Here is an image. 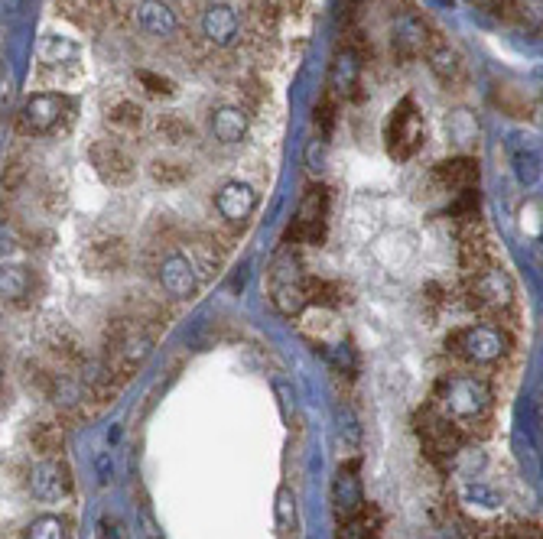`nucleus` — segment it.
I'll return each instance as SVG.
<instances>
[{
  "label": "nucleus",
  "mask_w": 543,
  "mask_h": 539,
  "mask_svg": "<svg viewBox=\"0 0 543 539\" xmlns=\"http://www.w3.org/2000/svg\"><path fill=\"white\" fill-rule=\"evenodd\" d=\"M430 400L452 423H459L475 445L495 436V406H498V377L485 371H446L433 380Z\"/></svg>",
  "instance_id": "obj_1"
},
{
  "label": "nucleus",
  "mask_w": 543,
  "mask_h": 539,
  "mask_svg": "<svg viewBox=\"0 0 543 539\" xmlns=\"http://www.w3.org/2000/svg\"><path fill=\"white\" fill-rule=\"evenodd\" d=\"M413 436H417L423 458L430 462L439 475L459 471V462L475 449L472 436L459 423L439 410L433 400H426L417 413H413Z\"/></svg>",
  "instance_id": "obj_2"
},
{
  "label": "nucleus",
  "mask_w": 543,
  "mask_h": 539,
  "mask_svg": "<svg viewBox=\"0 0 543 539\" xmlns=\"http://www.w3.org/2000/svg\"><path fill=\"white\" fill-rule=\"evenodd\" d=\"M75 121V101L66 91H40L27 98V104L17 114V130L27 137H56L69 134Z\"/></svg>",
  "instance_id": "obj_3"
},
{
  "label": "nucleus",
  "mask_w": 543,
  "mask_h": 539,
  "mask_svg": "<svg viewBox=\"0 0 543 539\" xmlns=\"http://www.w3.org/2000/svg\"><path fill=\"white\" fill-rule=\"evenodd\" d=\"M426 143V121L413 95L400 98L384 121V147L394 163H410Z\"/></svg>",
  "instance_id": "obj_4"
},
{
  "label": "nucleus",
  "mask_w": 543,
  "mask_h": 539,
  "mask_svg": "<svg viewBox=\"0 0 543 539\" xmlns=\"http://www.w3.org/2000/svg\"><path fill=\"white\" fill-rule=\"evenodd\" d=\"M88 160H92L98 179L111 189H127L137 179V160L114 140H95L88 147Z\"/></svg>",
  "instance_id": "obj_5"
},
{
  "label": "nucleus",
  "mask_w": 543,
  "mask_h": 539,
  "mask_svg": "<svg viewBox=\"0 0 543 539\" xmlns=\"http://www.w3.org/2000/svg\"><path fill=\"white\" fill-rule=\"evenodd\" d=\"M40 341L49 358L56 361L59 371H75V367H85V348L79 335H75V328L62 319H46L40 325Z\"/></svg>",
  "instance_id": "obj_6"
},
{
  "label": "nucleus",
  "mask_w": 543,
  "mask_h": 539,
  "mask_svg": "<svg viewBox=\"0 0 543 539\" xmlns=\"http://www.w3.org/2000/svg\"><path fill=\"white\" fill-rule=\"evenodd\" d=\"M199 39L212 49H231L241 39V20L228 0L205 4L199 13Z\"/></svg>",
  "instance_id": "obj_7"
},
{
  "label": "nucleus",
  "mask_w": 543,
  "mask_h": 539,
  "mask_svg": "<svg viewBox=\"0 0 543 539\" xmlns=\"http://www.w3.org/2000/svg\"><path fill=\"white\" fill-rule=\"evenodd\" d=\"M257 205H261V195H257L248 182L231 179L215 192V212L231 231H244V225H248L251 215L257 212Z\"/></svg>",
  "instance_id": "obj_8"
},
{
  "label": "nucleus",
  "mask_w": 543,
  "mask_h": 539,
  "mask_svg": "<svg viewBox=\"0 0 543 539\" xmlns=\"http://www.w3.org/2000/svg\"><path fill=\"white\" fill-rule=\"evenodd\" d=\"M238 238V231H196L189 234V254H192V264H196L199 276L202 280H209V276H215L218 270L225 267L228 260V251H231V241Z\"/></svg>",
  "instance_id": "obj_9"
},
{
  "label": "nucleus",
  "mask_w": 543,
  "mask_h": 539,
  "mask_svg": "<svg viewBox=\"0 0 543 539\" xmlns=\"http://www.w3.org/2000/svg\"><path fill=\"white\" fill-rule=\"evenodd\" d=\"M478 179H482V169H478V160L469 153H456V156H449V160H439L430 169V186L439 195L478 189Z\"/></svg>",
  "instance_id": "obj_10"
},
{
  "label": "nucleus",
  "mask_w": 543,
  "mask_h": 539,
  "mask_svg": "<svg viewBox=\"0 0 543 539\" xmlns=\"http://www.w3.org/2000/svg\"><path fill=\"white\" fill-rule=\"evenodd\" d=\"M82 267L95 276L105 273H124L131 267V247L118 234H98L82 247Z\"/></svg>",
  "instance_id": "obj_11"
},
{
  "label": "nucleus",
  "mask_w": 543,
  "mask_h": 539,
  "mask_svg": "<svg viewBox=\"0 0 543 539\" xmlns=\"http://www.w3.org/2000/svg\"><path fill=\"white\" fill-rule=\"evenodd\" d=\"M27 484H30V494L40 504H59L62 497L72 494V471L66 462H59V458H40V462L30 468Z\"/></svg>",
  "instance_id": "obj_12"
},
{
  "label": "nucleus",
  "mask_w": 543,
  "mask_h": 539,
  "mask_svg": "<svg viewBox=\"0 0 543 539\" xmlns=\"http://www.w3.org/2000/svg\"><path fill=\"white\" fill-rule=\"evenodd\" d=\"M436 33L426 26L417 13H404L397 23H394V33H391V52L397 62H413V59H423L426 49L433 46Z\"/></svg>",
  "instance_id": "obj_13"
},
{
  "label": "nucleus",
  "mask_w": 543,
  "mask_h": 539,
  "mask_svg": "<svg viewBox=\"0 0 543 539\" xmlns=\"http://www.w3.org/2000/svg\"><path fill=\"white\" fill-rule=\"evenodd\" d=\"M157 280L163 286V293L170 299H189L196 296L199 289V276H196V264L189 257L170 251L157 267Z\"/></svg>",
  "instance_id": "obj_14"
},
{
  "label": "nucleus",
  "mask_w": 543,
  "mask_h": 539,
  "mask_svg": "<svg viewBox=\"0 0 543 539\" xmlns=\"http://www.w3.org/2000/svg\"><path fill=\"white\" fill-rule=\"evenodd\" d=\"M426 65H430V72L436 75V82L443 85V88H452V91H459L465 82H469V72H465V62L456 49H452L443 36L436 33L433 39V46L426 49Z\"/></svg>",
  "instance_id": "obj_15"
},
{
  "label": "nucleus",
  "mask_w": 543,
  "mask_h": 539,
  "mask_svg": "<svg viewBox=\"0 0 543 539\" xmlns=\"http://www.w3.org/2000/svg\"><path fill=\"white\" fill-rule=\"evenodd\" d=\"M332 510L339 523L358 517L365 510V491H361V478H358V462L342 465L339 475L332 481Z\"/></svg>",
  "instance_id": "obj_16"
},
{
  "label": "nucleus",
  "mask_w": 543,
  "mask_h": 539,
  "mask_svg": "<svg viewBox=\"0 0 543 539\" xmlns=\"http://www.w3.org/2000/svg\"><path fill=\"white\" fill-rule=\"evenodd\" d=\"M134 17L140 30L160 39L179 36V30H183V20H179V13L173 10V4H166V0H140L134 7Z\"/></svg>",
  "instance_id": "obj_17"
},
{
  "label": "nucleus",
  "mask_w": 543,
  "mask_h": 539,
  "mask_svg": "<svg viewBox=\"0 0 543 539\" xmlns=\"http://www.w3.org/2000/svg\"><path fill=\"white\" fill-rule=\"evenodd\" d=\"M361 88V52L352 46H342L335 52L329 69V95L335 98H355Z\"/></svg>",
  "instance_id": "obj_18"
},
{
  "label": "nucleus",
  "mask_w": 543,
  "mask_h": 539,
  "mask_svg": "<svg viewBox=\"0 0 543 539\" xmlns=\"http://www.w3.org/2000/svg\"><path fill=\"white\" fill-rule=\"evenodd\" d=\"M508 156H511L514 176L521 179V186H534L540 179V166H543V150H540L537 137L514 134L508 140Z\"/></svg>",
  "instance_id": "obj_19"
},
{
  "label": "nucleus",
  "mask_w": 543,
  "mask_h": 539,
  "mask_svg": "<svg viewBox=\"0 0 543 539\" xmlns=\"http://www.w3.org/2000/svg\"><path fill=\"white\" fill-rule=\"evenodd\" d=\"M43 293V276L30 267H7L4 273V296L14 309L33 306V299Z\"/></svg>",
  "instance_id": "obj_20"
},
{
  "label": "nucleus",
  "mask_w": 543,
  "mask_h": 539,
  "mask_svg": "<svg viewBox=\"0 0 543 539\" xmlns=\"http://www.w3.org/2000/svg\"><path fill=\"white\" fill-rule=\"evenodd\" d=\"M85 393L92 397L95 403H108L118 397V390L124 384V377L114 371V367L105 361V358H98V361H85Z\"/></svg>",
  "instance_id": "obj_21"
},
{
  "label": "nucleus",
  "mask_w": 543,
  "mask_h": 539,
  "mask_svg": "<svg viewBox=\"0 0 543 539\" xmlns=\"http://www.w3.org/2000/svg\"><path fill=\"white\" fill-rule=\"evenodd\" d=\"M209 134L231 147V143H241L244 134H248V114H244L238 104H222V108H215L212 117H209Z\"/></svg>",
  "instance_id": "obj_22"
},
{
  "label": "nucleus",
  "mask_w": 543,
  "mask_h": 539,
  "mask_svg": "<svg viewBox=\"0 0 543 539\" xmlns=\"http://www.w3.org/2000/svg\"><path fill=\"white\" fill-rule=\"evenodd\" d=\"M303 286H306L309 302H313V306H319V309H339V306H345L348 299H352V296H348L345 283H342V280H332V276L306 273V276H303Z\"/></svg>",
  "instance_id": "obj_23"
},
{
  "label": "nucleus",
  "mask_w": 543,
  "mask_h": 539,
  "mask_svg": "<svg viewBox=\"0 0 543 539\" xmlns=\"http://www.w3.org/2000/svg\"><path fill=\"white\" fill-rule=\"evenodd\" d=\"M105 121L114 134L134 137L144 130V108H140L134 98H114L105 108Z\"/></svg>",
  "instance_id": "obj_24"
},
{
  "label": "nucleus",
  "mask_w": 543,
  "mask_h": 539,
  "mask_svg": "<svg viewBox=\"0 0 543 539\" xmlns=\"http://www.w3.org/2000/svg\"><path fill=\"white\" fill-rule=\"evenodd\" d=\"M235 91H238V98H241V104H244V111H261L264 104H267V98H270V82L264 78V69H244V72H238V78H235Z\"/></svg>",
  "instance_id": "obj_25"
},
{
  "label": "nucleus",
  "mask_w": 543,
  "mask_h": 539,
  "mask_svg": "<svg viewBox=\"0 0 543 539\" xmlns=\"http://www.w3.org/2000/svg\"><path fill=\"white\" fill-rule=\"evenodd\" d=\"M36 52H40V65H72L82 59V46L75 39L56 33H43Z\"/></svg>",
  "instance_id": "obj_26"
},
{
  "label": "nucleus",
  "mask_w": 543,
  "mask_h": 539,
  "mask_svg": "<svg viewBox=\"0 0 543 539\" xmlns=\"http://www.w3.org/2000/svg\"><path fill=\"white\" fill-rule=\"evenodd\" d=\"M30 445L40 458H59L62 445H66V429H62L59 419H40L30 429Z\"/></svg>",
  "instance_id": "obj_27"
},
{
  "label": "nucleus",
  "mask_w": 543,
  "mask_h": 539,
  "mask_svg": "<svg viewBox=\"0 0 543 539\" xmlns=\"http://www.w3.org/2000/svg\"><path fill=\"white\" fill-rule=\"evenodd\" d=\"M381 527H384L381 510L365 504L358 517L339 523V539H381Z\"/></svg>",
  "instance_id": "obj_28"
},
{
  "label": "nucleus",
  "mask_w": 543,
  "mask_h": 539,
  "mask_svg": "<svg viewBox=\"0 0 543 539\" xmlns=\"http://www.w3.org/2000/svg\"><path fill=\"white\" fill-rule=\"evenodd\" d=\"M150 176L163 189H179V186H186V182H189L192 169H189L186 160H176V156H157V160L150 163Z\"/></svg>",
  "instance_id": "obj_29"
},
{
  "label": "nucleus",
  "mask_w": 543,
  "mask_h": 539,
  "mask_svg": "<svg viewBox=\"0 0 543 539\" xmlns=\"http://www.w3.org/2000/svg\"><path fill=\"white\" fill-rule=\"evenodd\" d=\"M274 306L283 312V315H303L313 302H309V296H306V286H303V280H287V283H274Z\"/></svg>",
  "instance_id": "obj_30"
},
{
  "label": "nucleus",
  "mask_w": 543,
  "mask_h": 539,
  "mask_svg": "<svg viewBox=\"0 0 543 539\" xmlns=\"http://www.w3.org/2000/svg\"><path fill=\"white\" fill-rule=\"evenodd\" d=\"M296 221L300 225H319V221H329V189L326 186H309L296 208Z\"/></svg>",
  "instance_id": "obj_31"
},
{
  "label": "nucleus",
  "mask_w": 543,
  "mask_h": 539,
  "mask_svg": "<svg viewBox=\"0 0 543 539\" xmlns=\"http://www.w3.org/2000/svg\"><path fill=\"white\" fill-rule=\"evenodd\" d=\"M157 140L166 143V147H173V150L186 147V143L196 140V127L179 114H163L157 121Z\"/></svg>",
  "instance_id": "obj_32"
},
{
  "label": "nucleus",
  "mask_w": 543,
  "mask_h": 539,
  "mask_svg": "<svg viewBox=\"0 0 543 539\" xmlns=\"http://www.w3.org/2000/svg\"><path fill=\"white\" fill-rule=\"evenodd\" d=\"M23 539H72V523L59 514H43L23 530Z\"/></svg>",
  "instance_id": "obj_33"
},
{
  "label": "nucleus",
  "mask_w": 543,
  "mask_h": 539,
  "mask_svg": "<svg viewBox=\"0 0 543 539\" xmlns=\"http://www.w3.org/2000/svg\"><path fill=\"white\" fill-rule=\"evenodd\" d=\"M335 124H339V104H335V95H322V101L313 108V130L316 140L326 143L332 137Z\"/></svg>",
  "instance_id": "obj_34"
},
{
  "label": "nucleus",
  "mask_w": 543,
  "mask_h": 539,
  "mask_svg": "<svg viewBox=\"0 0 543 539\" xmlns=\"http://www.w3.org/2000/svg\"><path fill=\"white\" fill-rule=\"evenodd\" d=\"M446 127H449V137L456 140L459 147H469V143L478 137V124H475V117L469 111H452Z\"/></svg>",
  "instance_id": "obj_35"
},
{
  "label": "nucleus",
  "mask_w": 543,
  "mask_h": 539,
  "mask_svg": "<svg viewBox=\"0 0 543 539\" xmlns=\"http://www.w3.org/2000/svg\"><path fill=\"white\" fill-rule=\"evenodd\" d=\"M134 78H137V85L144 88L150 98H173V91H176L173 78H166V75L153 72V69H137Z\"/></svg>",
  "instance_id": "obj_36"
},
{
  "label": "nucleus",
  "mask_w": 543,
  "mask_h": 539,
  "mask_svg": "<svg viewBox=\"0 0 543 539\" xmlns=\"http://www.w3.org/2000/svg\"><path fill=\"white\" fill-rule=\"evenodd\" d=\"M277 527L280 533H290L296 527V497L290 488L277 491Z\"/></svg>",
  "instance_id": "obj_37"
},
{
  "label": "nucleus",
  "mask_w": 543,
  "mask_h": 539,
  "mask_svg": "<svg viewBox=\"0 0 543 539\" xmlns=\"http://www.w3.org/2000/svg\"><path fill=\"white\" fill-rule=\"evenodd\" d=\"M40 202L49 215H59V212H66L69 208V199H66V192H62L59 186H53V182H46L43 192H40Z\"/></svg>",
  "instance_id": "obj_38"
},
{
  "label": "nucleus",
  "mask_w": 543,
  "mask_h": 539,
  "mask_svg": "<svg viewBox=\"0 0 543 539\" xmlns=\"http://www.w3.org/2000/svg\"><path fill=\"white\" fill-rule=\"evenodd\" d=\"M274 4L280 7V13H283V17H287V20H309V10H313V0H274Z\"/></svg>",
  "instance_id": "obj_39"
},
{
  "label": "nucleus",
  "mask_w": 543,
  "mask_h": 539,
  "mask_svg": "<svg viewBox=\"0 0 543 539\" xmlns=\"http://www.w3.org/2000/svg\"><path fill=\"white\" fill-rule=\"evenodd\" d=\"M277 397H280V403H283V416L290 419V410H293V403H290V387H287V384H277Z\"/></svg>",
  "instance_id": "obj_40"
},
{
  "label": "nucleus",
  "mask_w": 543,
  "mask_h": 539,
  "mask_svg": "<svg viewBox=\"0 0 543 539\" xmlns=\"http://www.w3.org/2000/svg\"><path fill=\"white\" fill-rule=\"evenodd\" d=\"M101 536H105V539H121V533H118V523H114V520H101Z\"/></svg>",
  "instance_id": "obj_41"
},
{
  "label": "nucleus",
  "mask_w": 543,
  "mask_h": 539,
  "mask_svg": "<svg viewBox=\"0 0 543 539\" xmlns=\"http://www.w3.org/2000/svg\"><path fill=\"white\" fill-rule=\"evenodd\" d=\"M98 471H101V481H108V478H111V471H108V458H105V455L98 458Z\"/></svg>",
  "instance_id": "obj_42"
}]
</instances>
